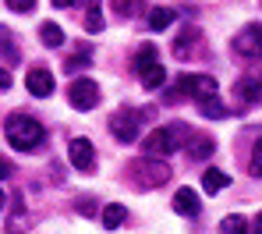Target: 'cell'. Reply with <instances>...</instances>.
Returning <instances> with one entry per match:
<instances>
[{
	"mask_svg": "<svg viewBox=\"0 0 262 234\" xmlns=\"http://www.w3.org/2000/svg\"><path fill=\"white\" fill-rule=\"evenodd\" d=\"M227 185H230V178H227L223 171H216V167H209V171L202 174V188H206L209 195H216V192H223Z\"/></svg>",
	"mask_w": 262,
	"mask_h": 234,
	"instance_id": "obj_16",
	"label": "cell"
},
{
	"mask_svg": "<svg viewBox=\"0 0 262 234\" xmlns=\"http://www.w3.org/2000/svg\"><path fill=\"white\" fill-rule=\"evenodd\" d=\"M234 96H237L245 107H255V103H262V78H259V75H245V78H237Z\"/></svg>",
	"mask_w": 262,
	"mask_h": 234,
	"instance_id": "obj_9",
	"label": "cell"
},
{
	"mask_svg": "<svg viewBox=\"0 0 262 234\" xmlns=\"http://www.w3.org/2000/svg\"><path fill=\"white\" fill-rule=\"evenodd\" d=\"M39 39H43V47H50V50L64 47V29H60L57 22H43V25H39Z\"/></svg>",
	"mask_w": 262,
	"mask_h": 234,
	"instance_id": "obj_13",
	"label": "cell"
},
{
	"mask_svg": "<svg viewBox=\"0 0 262 234\" xmlns=\"http://www.w3.org/2000/svg\"><path fill=\"white\" fill-rule=\"evenodd\" d=\"M29 224H32L29 213H25V209H14V213L7 217V234H25V231H29Z\"/></svg>",
	"mask_w": 262,
	"mask_h": 234,
	"instance_id": "obj_19",
	"label": "cell"
},
{
	"mask_svg": "<svg viewBox=\"0 0 262 234\" xmlns=\"http://www.w3.org/2000/svg\"><path fill=\"white\" fill-rule=\"evenodd\" d=\"M68 160H71V167L82 171V174L96 171V145L89 139H71L68 142Z\"/></svg>",
	"mask_w": 262,
	"mask_h": 234,
	"instance_id": "obj_7",
	"label": "cell"
},
{
	"mask_svg": "<svg viewBox=\"0 0 262 234\" xmlns=\"http://www.w3.org/2000/svg\"><path fill=\"white\" fill-rule=\"evenodd\" d=\"M234 50L248 60L262 57V25H245L237 36H234Z\"/></svg>",
	"mask_w": 262,
	"mask_h": 234,
	"instance_id": "obj_8",
	"label": "cell"
},
{
	"mask_svg": "<svg viewBox=\"0 0 262 234\" xmlns=\"http://www.w3.org/2000/svg\"><path fill=\"white\" fill-rule=\"evenodd\" d=\"M25 89L32 96H39V99H46V96L53 93V75H50L46 68H32V71L25 75Z\"/></svg>",
	"mask_w": 262,
	"mask_h": 234,
	"instance_id": "obj_10",
	"label": "cell"
},
{
	"mask_svg": "<svg viewBox=\"0 0 262 234\" xmlns=\"http://www.w3.org/2000/svg\"><path fill=\"white\" fill-rule=\"evenodd\" d=\"M4 135H7V142H11L18 153H32V149H39L43 139H46L43 124H39L36 117H29V114H11L7 124H4Z\"/></svg>",
	"mask_w": 262,
	"mask_h": 234,
	"instance_id": "obj_1",
	"label": "cell"
},
{
	"mask_svg": "<svg viewBox=\"0 0 262 234\" xmlns=\"http://www.w3.org/2000/svg\"><path fill=\"white\" fill-rule=\"evenodd\" d=\"M4 89H11V71H7V68H0V93H4Z\"/></svg>",
	"mask_w": 262,
	"mask_h": 234,
	"instance_id": "obj_28",
	"label": "cell"
},
{
	"mask_svg": "<svg viewBox=\"0 0 262 234\" xmlns=\"http://www.w3.org/2000/svg\"><path fill=\"white\" fill-rule=\"evenodd\" d=\"M64 68H68V71H82V68H89V50H78L71 60H64Z\"/></svg>",
	"mask_w": 262,
	"mask_h": 234,
	"instance_id": "obj_24",
	"label": "cell"
},
{
	"mask_svg": "<svg viewBox=\"0 0 262 234\" xmlns=\"http://www.w3.org/2000/svg\"><path fill=\"white\" fill-rule=\"evenodd\" d=\"M138 4H142V0H117V14H124V18H131V14L138 11Z\"/></svg>",
	"mask_w": 262,
	"mask_h": 234,
	"instance_id": "obj_26",
	"label": "cell"
},
{
	"mask_svg": "<svg viewBox=\"0 0 262 234\" xmlns=\"http://www.w3.org/2000/svg\"><path fill=\"white\" fill-rule=\"evenodd\" d=\"M252 231H255V234H262V213L255 217V220H252Z\"/></svg>",
	"mask_w": 262,
	"mask_h": 234,
	"instance_id": "obj_32",
	"label": "cell"
},
{
	"mask_svg": "<svg viewBox=\"0 0 262 234\" xmlns=\"http://www.w3.org/2000/svg\"><path fill=\"white\" fill-rule=\"evenodd\" d=\"M82 0H53V7H60V11H68V7H78Z\"/></svg>",
	"mask_w": 262,
	"mask_h": 234,
	"instance_id": "obj_29",
	"label": "cell"
},
{
	"mask_svg": "<svg viewBox=\"0 0 262 234\" xmlns=\"http://www.w3.org/2000/svg\"><path fill=\"white\" fill-rule=\"evenodd\" d=\"M181 142H184V128L181 124H163V128H156V132H149L145 135V156H160V160H167L170 153L181 149Z\"/></svg>",
	"mask_w": 262,
	"mask_h": 234,
	"instance_id": "obj_3",
	"label": "cell"
},
{
	"mask_svg": "<svg viewBox=\"0 0 262 234\" xmlns=\"http://www.w3.org/2000/svg\"><path fill=\"white\" fill-rule=\"evenodd\" d=\"M138 78H142V86H145V89H160V86L167 82V68H163L160 60H152L149 68H142V71H138Z\"/></svg>",
	"mask_w": 262,
	"mask_h": 234,
	"instance_id": "obj_12",
	"label": "cell"
},
{
	"mask_svg": "<svg viewBox=\"0 0 262 234\" xmlns=\"http://www.w3.org/2000/svg\"><path fill=\"white\" fill-rule=\"evenodd\" d=\"M177 18V11H170V7H156V11H149V29L152 32H163V29H170Z\"/></svg>",
	"mask_w": 262,
	"mask_h": 234,
	"instance_id": "obj_15",
	"label": "cell"
},
{
	"mask_svg": "<svg viewBox=\"0 0 262 234\" xmlns=\"http://www.w3.org/2000/svg\"><path fill=\"white\" fill-rule=\"evenodd\" d=\"M78 209H82L85 217H89V213H96V206H92V199H82V202H78Z\"/></svg>",
	"mask_w": 262,
	"mask_h": 234,
	"instance_id": "obj_30",
	"label": "cell"
},
{
	"mask_svg": "<svg viewBox=\"0 0 262 234\" xmlns=\"http://www.w3.org/2000/svg\"><path fill=\"white\" fill-rule=\"evenodd\" d=\"M131 181L138 188H160L170 181V163L160 156H142L131 163Z\"/></svg>",
	"mask_w": 262,
	"mask_h": 234,
	"instance_id": "obj_2",
	"label": "cell"
},
{
	"mask_svg": "<svg viewBox=\"0 0 262 234\" xmlns=\"http://www.w3.org/2000/svg\"><path fill=\"white\" fill-rule=\"evenodd\" d=\"M68 99H71L75 110H92V107L99 103V86H96L92 78H75V82L68 86Z\"/></svg>",
	"mask_w": 262,
	"mask_h": 234,
	"instance_id": "obj_6",
	"label": "cell"
},
{
	"mask_svg": "<svg viewBox=\"0 0 262 234\" xmlns=\"http://www.w3.org/2000/svg\"><path fill=\"white\" fill-rule=\"evenodd\" d=\"M174 209L181 213V217H199L202 202H199L195 188H177V195H174Z\"/></svg>",
	"mask_w": 262,
	"mask_h": 234,
	"instance_id": "obj_11",
	"label": "cell"
},
{
	"mask_svg": "<svg viewBox=\"0 0 262 234\" xmlns=\"http://www.w3.org/2000/svg\"><path fill=\"white\" fill-rule=\"evenodd\" d=\"M85 29H89V32H103V11H99V0H89Z\"/></svg>",
	"mask_w": 262,
	"mask_h": 234,
	"instance_id": "obj_20",
	"label": "cell"
},
{
	"mask_svg": "<svg viewBox=\"0 0 262 234\" xmlns=\"http://www.w3.org/2000/svg\"><path fill=\"white\" fill-rule=\"evenodd\" d=\"M4 4H7V7H11V11H18V14H29V11H32V4H36V0H4Z\"/></svg>",
	"mask_w": 262,
	"mask_h": 234,
	"instance_id": "obj_27",
	"label": "cell"
},
{
	"mask_svg": "<svg viewBox=\"0 0 262 234\" xmlns=\"http://www.w3.org/2000/svg\"><path fill=\"white\" fill-rule=\"evenodd\" d=\"M11 174H14V167H11L7 160H0V178H11Z\"/></svg>",
	"mask_w": 262,
	"mask_h": 234,
	"instance_id": "obj_31",
	"label": "cell"
},
{
	"mask_svg": "<svg viewBox=\"0 0 262 234\" xmlns=\"http://www.w3.org/2000/svg\"><path fill=\"white\" fill-rule=\"evenodd\" d=\"M152 60H156V47H152V43H145V47L138 50V57H135V71H142V68H149Z\"/></svg>",
	"mask_w": 262,
	"mask_h": 234,
	"instance_id": "obj_23",
	"label": "cell"
},
{
	"mask_svg": "<svg viewBox=\"0 0 262 234\" xmlns=\"http://www.w3.org/2000/svg\"><path fill=\"white\" fill-rule=\"evenodd\" d=\"M124 217H128V209H124L121 202H110V206H103V227H106V231H117V227L124 224Z\"/></svg>",
	"mask_w": 262,
	"mask_h": 234,
	"instance_id": "obj_14",
	"label": "cell"
},
{
	"mask_svg": "<svg viewBox=\"0 0 262 234\" xmlns=\"http://www.w3.org/2000/svg\"><path fill=\"white\" fill-rule=\"evenodd\" d=\"M220 234H248V220L241 213H230L220 220Z\"/></svg>",
	"mask_w": 262,
	"mask_h": 234,
	"instance_id": "obj_18",
	"label": "cell"
},
{
	"mask_svg": "<svg viewBox=\"0 0 262 234\" xmlns=\"http://www.w3.org/2000/svg\"><path fill=\"white\" fill-rule=\"evenodd\" d=\"M195 39H199V32H195V29H188L184 36H177V39H174V53H177V57H188V50H191Z\"/></svg>",
	"mask_w": 262,
	"mask_h": 234,
	"instance_id": "obj_22",
	"label": "cell"
},
{
	"mask_svg": "<svg viewBox=\"0 0 262 234\" xmlns=\"http://www.w3.org/2000/svg\"><path fill=\"white\" fill-rule=\"evenodd\" d=\"M252 174L262 178V142H255V149H252Z\"/></svg>",
	"mask_w": 262,
	"mask_h": 234,
	"instance_id": "obj_25",
	"label": "cell"
},
{
	"mask_svg": "<svg viewBox=\"0 0 262 234\" xmlns=\"http://www.w3.org/2000/svg\"><path fill=\"white\" fill-rule=\"evenodd\" d=\"M138 128H142L138 110H117V114L110 117V135L117 142H135L138 139Z\"/></svg>",
	"mask_w": 262,
	"mask_h": 234,
	"instance_id": "obj_5",
	"label": "cell"
},
{
	"mask_svg": "<svg viewBox=\"0 0 262 234\" xmlns=\"http://www.w3.org/2000/svg\"><path fill=\"white\" fill-rule=\"evenodd\" d=\"M199 110H202L206 117H213V121H220V117H227V107L220 103L216 96H213V99H202V103H199Z\"/></svg>",
	"mask_w": 262,
	"mask_h": 234,
	"instance_id": "obj_21",
	"label": "cell"
},
{
	"mask_svg": "<svg viewBox=\"0 0 262 234\" xmlns=\"http://www.w3.org/2000/svg\"><path fill=\"white\" fill-rule=\"evenodd\" d=\"M177 93L191 96L195 103L213 99V96H216V78H213V75H181V78H177Z\"/></svg>",
	"mask_w": 262,
	"mask_h": 234,
	"instance_id": "obj_4",
	"label": "cell"
},
{
	"mask_svg": "<svg viewBox=\"0 0 262 234\" xmlns=\"http://www.w3.org/2000/svg\"><path fill=\"white\" fill-rule=\"evenodd\" d=\"M213 149H216V142L209 139V135H195V139H191V145H188L191 160H206V156H213Z\"/></svg>",
	"mask_w": 262,
	"mask_h": 234,
	"instance_id": "obj_17",
	"label": "cell"
}]
</instances>
